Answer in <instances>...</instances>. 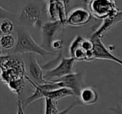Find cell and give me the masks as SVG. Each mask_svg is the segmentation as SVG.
Returning <instances> with one entry per match:
<instances>
[{"mask_svg": "<svg viewBox=\"0 0 122 114\" xmlns=\"http://www.w3.org/2000/svg\"><path fill=\"white\" fill-rule=\"evenodd\" d=\"M48 14H49V21H54V22L59 21L57 0H50V1H48Z\"/></svg>", "mask_w": 122, "mask_h": 114, "instance_id": "d6986e66", "label": "cell"}, {"mask_svg": "<svg viewBox=\"0 0 122 114\" xmlns=\"http://www.w3.org/2000/svg\"><path fill=\"white\" fill-rule=\"evenodd\" d=\"M88 6L92 16L102 20L115 15L120 11L114 0H91Z\"/></svg>", "mask_w": 122, "mask_h": 114, "instance_id": "277c9868", "label": "cell"}, {"mask_svg": "<svg viewBox=\"0 0 122 114\" xmlns=\"http://www.w3.org/2000/svg\"><path fill=\"white\" fill-rule=\"evenodd\" d=\"M27 71V76L30 80H32L37 85H42L48 82V81L44 78V73L43 68L39 65L35 56L33 54H29L28 64L26 67Z\"/></svg>", "mask_w": 122, "mask_h": 114, "instance_id": "30bf717a", "label": "cell"}, {"mask_svg": "<svg viewBox=\"0 0 122 114\" xmlns=\"http://www.w3.org/2000/svg\"><path fill=\"white\" fill-rule=\"evenodd\" d=\"M69 1H59L57 0V8H58V17H59V21L63 24L64 26L66 25L67 21V4Z\"/></svg>", "mask_w": 122, "mask_h": 114, "instance_id": "2e32d148", "label": "cell"}, {"mask_svg": "<svg viewBox=\"0 0 122 114\" xmlns=\"http://www.w3.org/2000/svg\"><path fill=\"white\" fill-rule=\"evenodd\" d=\"M122 20V10H120L117 14L111 17H109L107 19H104L102 24L93 33L90 39H95V38H100L102 39L103 36L106 34L108 31H110L115 25H116L119 22Z\"/></svg>", "mask_w": 122, "mask_h": 114, "instance_id": "7c38bea8", "label": "cell"}, {"mask_svg": "<svg viewBox=\"0 0 122 114\" xmlns=\"http://www.w3.org/2000/svg\"><path fill=\"white\" fill-rule=\"evenodd\" d=\"M64 41L62 39H57L53 42L52 44V49L54 52H56V50H59V52L63 50Z\"/></svg>", "mask_w": 122, "mask_h": 114, "instance_id": "44dd1931", "label": "cell"}, {"mask_svg": "<svg viewBox=\"0 0 122 114\" xmlns=\"http://www.w3.org/2000/svg\"><path fill=\"white\" fill-rule=\"evenodd\" d=\"M76 60L71 57H64L62 56L61 60L56 66L53 67L49 71L44 72V78L47 81H54L62 78L66 76L71 75L75 72V63Z\"/></svg>", "mask_w": 122, "mask_h": 114, "instance_id": "5b68a950", "label": "cell"}, {"mask_svg": "<svg viewBox=\"0 0 122 114\" xmlns=\"http://www.w3.org/2000/svg\"><path fill=\"white\" fill-rule=\"evenodd\" d=\"M65 26L59 21H48L41 28L43 43L41 44L44 49L50 52H54L52 49V44L55 40V36L60 30H63ZM56 53V52H55Z\"/></svg>", "mask_w": 122, "mask_h": 114, "instance_id": "8992f818", "label": "cell"}, {"mask_svg": "<svg viewBox=\"0 0 122 114\" xmlns=\"http://www.w3.org/2000/svg\"><path fill=\"white\" fill-rule=\"evenodd\" d=\"M25 78L24 79H19V80L14 81L10 82L7 85V87H9V89L12 92H14L16 95H20L22 93L23 90L24 88V86H25Z\"/></svg>", "mask_w": 122, "mask_h": 114, "instance_id": "ac0fdd59", "label": "cell"}, {"mask_svg": "<svg viewBox=\"0 0 122 114\" xmlns=\"http://www.w3.org/2000/svg\"><path fill=\"white\" fill-rule=\"evenodd\" d=\"M84 38L80 35H76V37L73 39L69 48V54L70 57L74 58L76 61H85L90 62L95 60L94 53L87 52L82 47L81 42Z\"/></svg>", "mask_w": 122, "mask_h": 114, "instance_id": "52a82bcc", "label": "cell"}, {"mask_svg": "<svg viewBox=\"0 0 122 114\" xmlns=\"http://www.w3.org/2000/svg\"><path fill=\"white\" fill-rule=\"evenodd\" d=\"M57 101L50 98L44 99V114H59Z\"/></svg>", "mask_w": 122, "mask_h": 114, "instance_id": "ffe728a7", "label": "cell"}, {"mask_svg": "<svg viewBox=\"0 0 122 114\" xmlns=\"http://www.w3.org/2000/svg\"><path fill=\"white\" fill-rule=\"evenodd\" d=\"M90 39L94 43V54H95V59L110 60V61L115 62V63L122 65V60H120L117 56L112 54L111 51L109 49V47H106L102 42V39L95 38V39Z\"/></svg>", "mask_w": 122, "mask_h": 114, "instance_id": "8fae6325", "label": "cell"}, {"mask_svg": "<svg viewBox=\"0 0 122 114\" xmlns=\"http://www.w3.org/2000/svg\"><path fill=\"white\" fill-rule=\"evenodd\" d=\"M75 94L72 92L71 90L68 88H65V87H62V88L56 89V90L49 91V92H46L44 93V98H50L53 99L54 101H59L62 98H65L67 97H74Z\"/></svg>", "mask_w": 122, "mask_h": 114, "instance_id": "5bb4252c", "label": "cell"}, {"mask_svg": "<svg viewBox=\"0 0 122 114\" xmlns=\"http://www.w3.org/2000/svg\"><path fill=\"white\" fill-rule=\"evenodd\" d=\"M17 40L14 37L13 34H9V35H1L0 38V45L3 49L9 50L15 47Z\"/></svg>", "mask_w": 122, "mask_h": 114, "instance_id": "e0dca14e", "label": "cell"}, {"mask_svg": "<svg viewBox=\"0 0 122 114\" xmlns=\"http://www.w3.org/2000/svg\"><path fill=\"white\" fill-rule=\"evenodd\" d=\"M98 93L95 88L91 87H84L80 94V102L83 105L90 106L96 103L98 101Z\"/></svg>", "mask_w": 122, "mask_h": 114, "instance_id": "4fadbf2b", "label": "cell"}, {"mask_svg": "<svg viewBox=\"0 0 122 114\" xmlns=\"http://www.w3.org/2000/svg\"><path fill=\"white\" fill-rule=\"evenodd\" d=\"M15 29V24L13 20L8 18H2L0 23V30L2 35H9Z\"/></svg>", "mask_w": 122, "mask_h": 114, "instance_id": "9a60e30c", "label": "cell"}, {"mask_svg": "<svg viewBox=\"0 0 122 114\" xmlns=\"http://www.w3.org/2000/svg\"><path fill=\"white\" fill-rule=\"evenodd\" d=\"M49 20L48 14V3L44 1H29L28 2L17 17H14V24L18 26H22L26 29L35 28L40 29Z\"/></svg>", "mask_w": 122, "mask_h": 114, "instance_id": "6da1fadb", "label": "cell"}, {"mask_svg": "<svg viewBox=\"0 0 122 114\" xmlns=\"http://www.w3.org/2000/svg\"><path fill=\"white\" fill-rule=\"evenodd\" d=\"M50 81L59 83L61 87H65L71 90L75 94V97H80L83 87V75L82 73H73L62 78L57 79Z\"/></svg>", "mask_w": 122, "mask_h": 114, "instance_id": "ba28073f", "label": "cell"}, {"mask_svg": "<svg viewBox=\"0 0 122 114\" xmlns=\"http://www.w3.org/2000/svg\"><path fill=\"white\" fill-rule=\"evenodd\" d=\"M110 112H112L114 114H122V106L117 105L115 107H110L109 108Z\"/></svg>", "mask_w": 122, "mask_h": 114, "instance_id": "cb8c5ba5", "label": "cell"}, {"mask_svg": "<svg viewBox=\"0 0 122 114\" xmlns=\"http://www.w3.org/2000/svg\"><path fill=\"white\" fill-rule=\"evenodd\" d=\"M17 32V43L11 54H37L47 61L48 55H54L55 52H50L44 49L41 45L35 42L32 35L26 28L22 26L16 27Z\"/></svg>", "mask_w": 122, "mask_h": 114, "instance_id": "7a4b0ae2", "label": "cell"}, {"mask_svg": "<svg viewBox=\"0 0 122 114\" xmlns=\"http://www.w3.org/2000/svg\"><path fill=\"white\" fill-rule=\"evenodd\" d=\"M16 114H25L24 112V106L23 103L22 101L18 100V103H17V112Z\"/></svg>", "mask_w": 122, "mask_h": 114, "instance_id": "603a6c76", "label": "cell"}, {"mask_svg": "<svg viewBox=\"0 0 122 114\" xmlns=\"http://www.w3.org/2000/svg\"><path fill=\"white\" fill-rule=\"evenodd\" d=\"M92 14L90 10L80 7L75 8L68 14L66 25H70L72 27L84 26L90 22Z\"/></svg>", "mask_w": 122, "mask_h": 114, "instance_id": "9c48e42d", "label": "cell"}, {"mask_svg": "<svg viewBox=\"0 0 122 114\" xmlns=\"http://www.w3.org/2000/svg\"><path fill=\"white\" fill-rule=\"evenodd\" d=\"M80 102H78V101L75 100V102H72V104H70V105L67 108H65V109H64V110L60 111V112H59V114H68L69 112H70V111H71L72 109H73L74 107H75V106H77L78 104H80Z\"/></svg>", "mask_w": 122, "mask_h": 114, "instance_id": "7402d4cb", "label": "cell"}, {"mask_svg": "<svg viewBox=\"0 0 122 114\" xmlns=\"http://www.w3.org/2000/svg\"><path fill=\"white\" fill-rule=\"evenodd\" d=\"M1 81L6 86L14 81L26 76L25 63L17 54H1Z\"/></svg>", "mask_w": 122, "mask_h": 114, "instance_id": "3957f363", "label": "cell"}]
</instances>
